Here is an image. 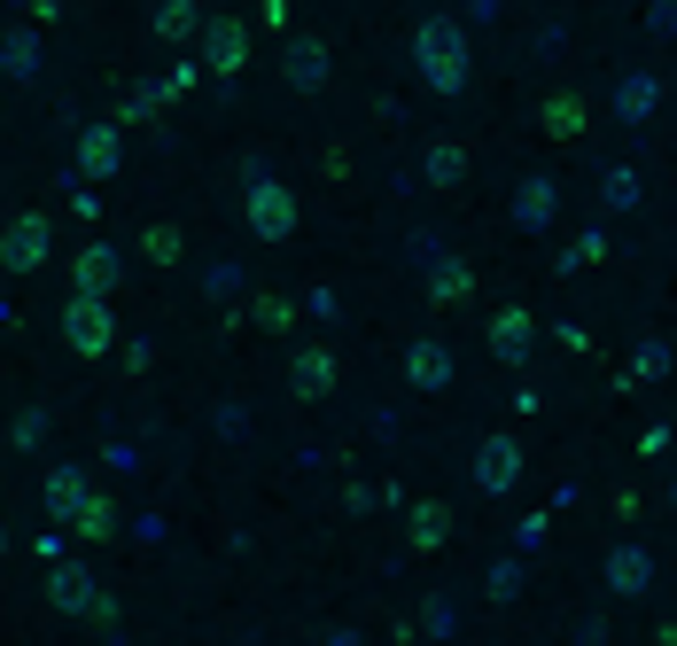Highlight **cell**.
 Segmentation results:
<instances>
[{"instance_id":"7c38bea8","label":"cell","mask_w":677,"mask_h":646,"mask_svg":"<svg viewBox=\"0 0 677 646\" xmlns=\"http://www.w3.org/2000/svg\"><path fill=\"white\" fill-rule=\"evenodd\" d=\"M413 382H429V390L444 382V350H437V343H420V350H413Z\"/></svg>"},{"instance_id":"9a60e30c","label":"cell","mask_w":677,"mask_h":646,"mask_svg":"<svg viewBox=\"0 0 677 646\" xmlns=\"http://www.w3.org/2000/svg\"><path fill=\"white\" fill-rule=\"evenodd\" d=\"M296 390H312V398L327 390V358H304V366H296Z\"/></svg>"},{"instance_id":"ba28073f","label":"cell","mask_w":677,"mask_h":646,"mask_svg":"<svg viewBox=\"0 0 677 646\" xmlns=\"http://www.w3.org/2000/svg\"><path fill=\"white\" fill-rule=\"evenodd\" d=\"M203 47H211V63H218V70H241V47H249V40H241V24H234V16H211Z\"/></svg>"},{"instance_id":"e0dca14e","label":"cell","mask_w":677,"mask_h":646,"mask_svg":"<svg viewBox=\"0 0 677 646\" xmlns=\"http://www.w3.org/2000/svg\"><path fill=\"white\" fill-rule=\"evenodd\" d=\"M0 553H9V530H0Z\"/></svg>"},{"instance_id":"7a4b0ae2","label":"cell","mask_w":677,"mask_h":646,"mask_svg":"<svg viewBox=\"0 0 677 646\" xmlns=\"http://www.w3.org/2000/svg\"><path fill=\"white\" fill-rule=\"evenodd\" d=\"M63 335H70V350H78V358H102V350L117 343V312H110V304H94V297H78V304L63 312Z\"/></svg>"},{"instance_id":"5bb4252c","label":"cell","mask_w":677,"mask_h":646,"mask_svg":"<svg viewBox=\"0 0 677 646\" xmlns=\"http://www.w3.org/2000/svg\"><path fill=\"white\" fill-rule=\"evenodd\" d=\"M148 257L172 265V257H180V234H172V226H148Z\"/></svg>"},{"instance_id":"30bf717a","label":"cell","mask_w":677,"mask_h":646,"mask_svg":"<svg viewBox=\"0 0 677 646\" xmlns=\"http://www.w3.org/2000/svg\"><path fill=\"white\" fill-rule=\"evenodd\" d=\"M47 506L70 514V522L87 514V483H78V468H55V476H47Z\"/></svg>"},{"instance_id":"2e32d148","label":"cell","mask_w":677,"mask_h":646,"mask_svg":"<svg viewBox=\"0 0 677 646\" xmlns=\"http://www.w3.org/2000/svg\"><path fill=\"white\" fill-rule=\"evenodd\" d=\"M78 530H87V537H102V530H110V506H102V499H87V514H78Z\"/></svg>"},{"instance_id":"6da1fadb","label":"cell","mask_w":677,"mask_h":646,"mask_svg":"<svg viewBox=\"0 0 677 646\" xmlns=\"http://www.w3.org/2000/svg\"><path fill=\"white\" fill-rule=\"evenodd\" d=\"M47 242H55V219H47V211H16L9 234H0V265H9V272H32V265H47Z\"/></svg>"},{"instance_id":"52a82bcc","label":"cell","mask_w":677,"mask_h":646,"mask_svg":"<svg viewBox=\"0 0 677 646\" xmlns=\"http://www.w3.org/2000/svg\"><path fill=\"white\" fill-rule=\"evenodd\" d=\"M289 219H296V211H289V196H281V188H258V196H249V226H258V234H273V242H281V234H289Z\"/></svg>"},{"instance_id":"8992f818","label":"cell","mask_w":677,"mask_h":646,"mask_svg":"<svg viewBox=\"0 0 677 646\" xmlns=\"http://www.w3.org/2000/svg\"><path fill=\"white\" fill-rule=\"evenodd\" d=\"M117 148H125L117 125H87V141H78V164H87L94 179H110V171H117Z\"/></svg>"},{"instance_id":"8fae6325","label":"cell","mask_w":677,"mask_h":646,"mask_svg":"<svg viewBox=\"0 0 677 646\" xmlns=\"http://www.w3.org/2000/svg\"><path fill=\"white\" fill-rule=\"evenodd\" d=\"M475 476H483L490 491H506V483H515V444H483V459H475Z\"/></svg>"},{"instance_id":"5b68a950","label":"cell","mask_w":677,"mask_h":646,"mask_svg":"<svg viewBox=\"0 0 677 646\" xmlns=\"http://www.w3.org/2000/svg\"><path fill=\"white\" fill-rule=\"evenodd\" d=\"M47 600H55V608H94V577H87V561H55Z\"/></svg>"},{"instance_id":"277c9868","label":"cell","mask_w":677,"mask_h":646,"mask_svg":"<svg viewBox=\"0 0 677 646\" xmlns=\"http://www.w3.org/2000/svg\"><path fill=\"white\" fill-rule=\"evenodd\" d=\"M70 281H78V297L110 304V289H117V249H78L70 257Z\"/></svg>"},{"instance_id":"9c48e42d","label":"cell","mask_w":677,"mask_h":646,"mask_svg":"<svg viewBox=\"0 0 677 646\" xmlns=\"http://www.w3.org/2000/svg\"><path fill=\"white\" fill-rule=\"evenodd\" d=\"M0 63H9L16 78H32L40 70V24H16L9 40H0Z\"/></svg>"},{"instance_id":"4fadbf2b","label":"cell","mask_w":677,"mask_h":646,"mask_svg":"<svg viewBox=\"0 0 677 646\" xmlns=\"http://www.w3.org/2000/svg\"><path fill=\"white\" fill-rule=\"evenodd\" d=\"M608 577H616L623 592H639V584H646V553H616V569H608Z\"/></svg>"},{"instance_id":"3957f363","label":"cell","mask_w":677,"mask_h":646,"mask_svg":"<svg viewBox=\"0 0 677 646\" xmlns=\"http://www.w3.org/2000/svg\"><path fill=\"white\" fill-rule=\"evenodd\" d=\"M420 70H429V86H460V32L452 24L420 32Z\"/></svg>"}]
</instances>
